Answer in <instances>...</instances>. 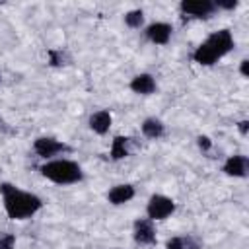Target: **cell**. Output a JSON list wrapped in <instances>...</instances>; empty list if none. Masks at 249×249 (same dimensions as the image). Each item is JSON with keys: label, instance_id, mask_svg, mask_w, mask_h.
<instances>
[{"label": "cell", "instance_id": "obj_2", "mask_svg": "<svg viewBox=\"0 0 249 249\" xmlns=\"http://www.w3.org/2000/svg\"><path fill=\"white\" fill-rule=\"evenodd\" d=\"M235 47L233 35L230 29H218L212 31L195 51H193V60L200 66H212L226 54H230Z\"/></svg>", "mask_w": 249, "mask_h": 249}, {"label": "cell", "instance_id": "obj_17", "mask_svg": "<svg viewBox=\"0 0 249 249\" xmlns=\"http://www.w3.org/2000/svg\"><path fill=\"white\" fill-rule=\"evenodd\" d=\"M123 19H124V25L128 29H140L144 25V12L140 8L138 10H128Z\"/></svg>", "mask_w": 249, "mask_h": 249}, {"label": "cell", "instance_id": "obj_13", "mask_svg": "<svg viewBox=\"0 0 249 249\" xmlns=\"http://www.w3.org/2000/svg\"><path fill=\"white\" fill-rule=\"evenodd\" d=\"M165 249H202V241L193 233L173 235L165 241Z\"/></svg>", "mask_w": 249, "mask_h": 249}, {"label": "cell", "instance_id": "obj_6", "mask_svg": "<svg viewBox=\"0 0 249 249\" xmlns=\"http://www.w3.org/2000/svg\"><path fill=\"white\" fill-rule=\"evenodd\" d=\"M70 150H72V148H70L66 142L56 140V138H53V136H39V138L33 140V152H35L39 158H43L45 161H47V160H54L56 156L66 154V152H70Z\"/></svg>", "mask_w": 249, "mask_h": 249}, {"label": "cell", "instance_id": "obj_11", "mask_svg": "<svg viewBox=\"0 0 249 249\" xmlns=\"http://www.w3.org/2000/svg\"><path fill=\"white\" fill-rule=\"evenodd\" d=\"M128 88H130V91H134V93H138V95H152V93L158 91V82H156V78H154L152 74L140 72V74H136V76L130 80Z\"/></svg>", "mask_w": 249, "mask_h": 249}, {"label": "cell", "instance_id": "obj_22", "mask_svg": "<svg viewBox=\"0 0 249 249\" xmlns=\"http://www.w3.org/2000/svg\"><path fill=\"white\" fill-rule=\"evenodd\" d=\"M237 130L241 132V136H247V132H249V121L247 119H241L237 123Z\"/></svg>", "mask_w": 249, "mask_h": 249}, {"label": "cell", "instance_id": "obj_5", "mask_svg": "<svg viewBox=\"0 0 249 249\" xmlns=\"http://www.w3.org/2000/svg\"><path fill=\"white\" fill-rule=\"evenodd\" d=\"M179 12L187 19H210L218 10L212 0H183L179 2Z\"/></svg>", "mask_w": 249, "mask_h": 249}, {"label": "cell", "instance_id": "obj_4", "mask_svg": "<svg viewBox=\"0 0 249 249\" xmlns=\"http://www.w3.org/2000/svg\"><path fill=\"white\" fill-rule=\"evenodd\" d=\"M175 208L177 204L171 196L156 193L146 202V218H150L152 222H161V220H167L175 212Z\"/></svg>", "mask_w": 249, "mask_h": 249}, {"label": "cell", "instance_id": "obj_1", "mask_svg": "<svg viewBox=\"0 0 249 249\" xmlns=\"http://www.w3.org/2000/svg\"><path fill=\"white\" fill-rule=\"evenodd\" d=\"M0 196L4 212L10 220H29L43 208V198L31 191H23L14 183H0Z\"/></svg>", "mask_w": 249, "mask_h": 249}, {"label": "cell", "instance_id": "obj_14", "mask_svg": "<svg viewBox=\"0 0 249 249\" xmlns=\"http://www.w3.org/2000/svg\"><path fill=\"white\" fill-rule=\"evenodd\" d=\"M140 130H142V134H144L146 138H150V140H160V138L165 136V124H163V121L158 119V117H146V119L142 121V124H140Z\"/></svg>", "mask_w": 249, "mask_h": 249}, {"label": "cell", "instance_id": "obj_18", "mask_svg": "<svg viewBox=\"0 0 249 249\" xmlns=\"http://www.w3.org/2000/svg\"><path fill=\"white\" fill-rule=\"evenodd\" d=\"M16 247V235L10 231H0V249H14Z\"/></svg>", "mask_w": 249, "mask_h": 249}, {"label": "cell", "instance_id": "obj_16", "mask_svg": "<svg viewBox=\"0 0 249 249\" xmlns=\"http://www.w3.org/2000/svg\"><path fill=\"white\" fill-rule=\"evenodd\" d=\"M47 56H49V64L54 68H62V66H68L72 62V56L64 49H51L47 53Z\"/></svg>", "mask_w": 249, "mask_h": 249}, {"label": "cell", "instance_id": "obj_15", "mask_svg": "<svg viewBox=\"0 0 249 249\" xmlns=\"http://www.w3.org/2000/svg\"><path fill=\"white\" fill-rule=\"evenodd\" d=\"M130 138L128 136H115L113 142H111V150H109V158L113 161H119V160H124L128 154H130Z\"/></svg>", "mask_w": 249, "mask_h": 249}, {"label": "cell", "instance_id": "obj_19", "mask_svg": "<svg viewBox=\"0 0 249 249\" xmlns=\"http://www.w3.org/2000/svg\"><path fill=\"white\" fill-rule=\"evenodd\" d=\"M196 146H198L202 152H210V150H212V140H210V136H206V134L196 136Z\"/></svg>", "mask_w": 249, "mask_h": 249}, {"label": "cell", "instance_id": "obj_3", "mask_svg": "<svg viewBox=\"0 0 249 249\" xmlns=\"http://www.w3.org/2000/svg\"><path fill=\"white\" fill-rule=\"evenodd\" d=\"M39 171L47 181H51L54 185H74L84 179L82 165L68 158L47 160L43 165H39Z\"/></svg>", "mask_w": 249, "mask_h": 249}, {"label": "cell", "instance_id": "obj_21", "mask_svg": "<svg viewBox=\"0 0 249 249\" xmlns=\"http://www.w3.org/2000/svg\"><path fill=\"white\" fill-rule=\"evenodd\" d=\"M239 74H241L243 78H249V60H247V58H243V60L239 62Z\"/></svg>", "mask_w": 249, "mask_h": 249}, {"label": "cell", "instance_id": "obj_12", "mask_svg": "<svg viewBox=\"0 0 249 249\" xmlns=\"http://www.w3.org/2000/svg\"><path fill=\"white\" fill-rule=\"evenodd\" d=\"M88 124H89V128H91L95 134L103 136V134L109 132V128H111V124H113V117H111V113H109L107 109H99V111H95V113L89 115Z\"/></svg>", "mask_w": 249, "mask_h": 249}, {"label": "cell", "instance_id": "obj_7", "mask_svg": "<svg viewBox=\"0 0 249 249\" xmlns=\"http://www.w3.org/2000/svg\"><path fill=\"white\" fill-rule=\"evenodd\" d=\"M156 222H152L150 218H136L132 224V239L138 245H154L158 241L156 235Z\"/></svg>", "mask_w": 249, "mask_h": 249}, {"label": "cell", "instance_id": "obj_9", "mask_svg": "<svg viewBox=\"0 0 249 249\" xmlns=\"http://www.w3.org/2000/svg\"><path fill=\"white\" fill-rule=\"evenodd\" d=\"M171 33H173V27L167 21H154L144 29L146 39L154 45H167L171 39Z\"/></svg>", "mask_w": 249, "mask_h": 249}, {"label": "cell", "instance_id": "obj_20", "mask_svg": "<svg viewBox=\"0 0 249 249\" xmlns=\"http://www.w3.org/2000/svg\"><path fill=\"white\" fill-rule=\"evenodd\" d=\"M214 4H216V10H235V8L239 6L237 0H228V2L218 0V2H214Z\"/></svg>", "mask_w": 249, "mask_h": 249}, {"label": "cell", "instance_id": "obj_10", "mask_svg": "<svg viewBox=\"0 0 249 249\" xmlns=\"http://www.w3.org/2000/svg\"><path fill=\"white\" fill-rule=\"evenodd\" d=\"M134 195H136L134 185H130V183H119V185H113L107 191V202L113 204V206H121V204L130 202L134 198Z\"/></svg>", "mask_w": 249, "mask_h": 249}, {"label": "cell", "instance_id": "obj_8", "mask_svg": "<svg viewBox=\"0 0 249 249\" xmlns=\"http://www.w3.org/2000/svg\"><path fill=\"white\" fill-rule=\"evenodd\" d=\"M222 171L228 177H237V179H245L249 175V160L243 154H233L228 156V160L222 165Z\"/></svg>", "mask_w": 249, "mask_h": 249}]
</instances>
